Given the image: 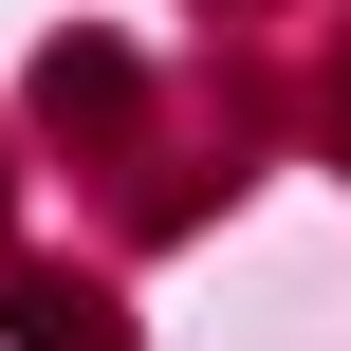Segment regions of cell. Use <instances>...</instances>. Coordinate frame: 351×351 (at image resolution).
<instances>
[{"instance_id": "6da1fadb", "label": "cell", "mask_w": 351, "mask_h": 351, "mask_svg": "<svg viewBox=\"0 0 351 351\" xmlns=\"http://www.w3.org/2000/svg\"><path fill=\"white\" fill-rule=\"evenodd\" d=\"M0 315H19V351H111V315H93V296H56V278H19Z\"/></svg>"}]
</instances>
